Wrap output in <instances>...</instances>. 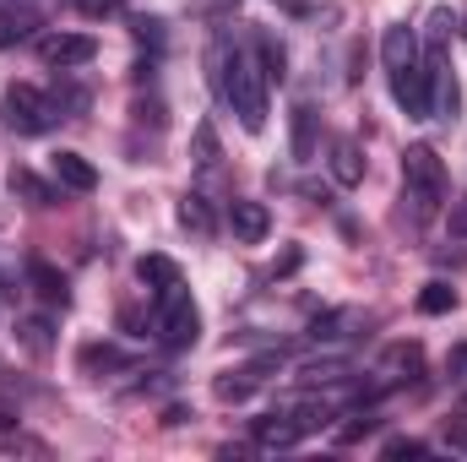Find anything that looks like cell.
<instances>
[{"mask_svg":"<svg viewBox=\"0 0 467 462\" xmlns=\"http://www.w3.org/2000/svg\"><path fill=\"white\" fill-rule=\"evenodd\" d=\"M207 71H213L218 99L239 115V125H244L250 136H261V131H266V77H261L255 55H244V49H234V44H218L213 60H207Z\"/></svg>","mask_w":467,"mask_h":462,"instance_id":"6da1fadb","label":"cell"},{"mask_svg":"<svg viewBox=\"0 0 467 462\" xmlns=\"http://www.w3.org/2000/svg\"><path fill=\"white\" fill-rule=\"evenodd\" d=\"M402 202H408L413 224H430L446 207V163L430 142H413L402 152Z\"/></svg>","mask_w":467,"mask_h":462,"instance_id":"7a4b0ae2","label":"cell"},{"mask_svg":"<svg viewBox=\"0 0 467 462\" xmlns=\"http://www.w3.org/2000/svg\"><path fill=\"white\" fill-rule=\"evenodd\" d=\"M0 110H5V125L16 131V136H44L60 115V104H55V93H38L33 82H11L5 88V99H0Z\"/></svg>","mask_w":467,"mask_h":462,"instance_id":"3957f363","label":"cell"},{"mask_svg":"<svg viewBox=\"0 0 467 462\" xmlns=\"http://www.w3.org/2000/svg\"><path fill=\"white\" fill-rule=\"evenodd\" d=\"M158 343L169 348V353H185V348L202 343V310L185 294V283L169 289V294H158Z\"/></svg>","mask_w":467,"mask_h":462,"instance_id":"277c9868","label":"cell"},{"mask_svg":"<svg viewBox=\"0 0 467 462\" xmlns=\"http://www.w3.org/2000/svg\"><path fill=\"white\" fill-rule=\"evenodd\" d=\"M99 55V38L93 33H44L38 38V60L55 66V71H77Z\"/></svg>","mask_w":467,"mask_h":462,"instance_id":"5b68a950","label":"cell"},{"mask_svg":"<svg viewBox=\"0 0 467 462\" xmlns=\"http://www.w3.org/2000/svg\"><path fill=\"white\" fill-rule=\"evenodd\" d=\"M391 99L408 120H430V71H424V60L413 71H391Z\"/></svg>","mask_w":467,"mask_h":462,"instance_id":"8992f818","label":"cell"},{"mask_svg":"<svg viewBox=\"0 0 467 462\" xmlns=\"http://www.w3.org/2000/svg\"><path fill=\"white\" fill-rule=\"evenodd\" d=\"M380 60H386V77H391V71H413V66L424 60L419 33H413L408 22H391V27L380 33Z\"/></svg>","mask_w":467,"mask_h":462,"instance_id":"52a82bcc","label":"cell"},{"mask_svg":"<svg viewBox=\"0 0 467 462\" xmlns=\"http://www.w3.org/2000/svg\"><path fill=\"white\" fill-rule=\"evenodd\" d=\"M49 169H55V180H60L66 191H77V196H93V191H99V169H93L82 152H71V147H60V152L49 158Z\"/></svg>","mask_w":467,"mask_h":462,"instance_id":"ba28073f","label":"cell"},{"mask_svg":"<svg viewBox=\"0 0 467 462\" xmlns=\"http://www.w3.org/2000/svg\"><path fill=\"white\" fill-rule=\"evenodd\" d=\"M321 131V115L310 110V104H294V115H288V152H294V163H316V136Z\"/></svg>","mask_w":467,"mask_h":462,"instance_id":"9c48e42d","label":"cell"},{"mask_svg":"<svg viewBox=\"0 0 467 462\" xmlns=\"http://www.w3.org/2000/svg\"><path fill=\"white\" fill-rule=\"evenodd\" d=\"M229 229L239 245H261L272 234V213L261 202H229Z\"/></svg>","mask_w":467,"mask_h":462,"instance_id":"30bf717a","label":"cell"},{"mask_svg":"<svg viewBox=\"0 0 467 462\" xmlns=\"http://www.w3.org/2000/svg\"><path fill=\"white\" fill-rule=\"evenodd\" d=\"M327 163H332V180H337L343 191L364 185V147H358L353 136H337V142H332V158H327Z\"/></svg>","mask_w":467,"mask_h":462,"instance_id":"8fae6325","label":"cell"},{"mask_svg":"<svg viewBox=\"0 0 467 462\" xmlns=\"http://www.w3.org/2000/svg\"><path fill=\"white\" fill-rule=\"evenodd\" d=\"M299 441H305V430H299L294 414H266V419H255V446L283 452V446H299Z\"/></svg>","mask_w":467,"mask_h":462,"instance_id":"7c38bea8","label":"cell"},{"mask_svg":"<svg viewBox=\"0 0 467 462\" xmlns=\"http://www.w3.org/2000/svg\"><path fill=\"white\" fill-rule=\"evenodd\" d=\"M255 66H261V77H266V88L288 77V49H283V38H277L272 27H261V33H255Z\"/></svg>","mask_w":467,"mask_h":462,"instance_id":"4fadbf2b","label":"cell"},{"mask_svg":"<svg viewBox=\"0 0 467 462\" xmlns=\"http://www.w3.org/2000/svg\"><path fill=\"white\" fill-rule=\"evenodd\" d=\"M419 359H424V353H419V343H391V348H386V359H380V370H375V375H380V386L408 381V375L419 370Z\"/></svg>","mask_w":467,"mask_h":462,"instance_id":"5bb4252c","label":"cell"},{"mask_svg":"<svg viewBox=\"0 0 467 462\" xmlns=\"http://www.w3.org/2000/svg\"><path fill=\"white\" fill-rule=\"evenodd\" d=\"M180 224L196 234V239H213V234H218V218H213V207H207L202 191H185V196H180Z\"/></svg>","mask_w":467,"mask_h":462,"instance_id":"9a60e30c","label":"cell"},{"mask_svg":"<svg viewBox=\"0 0 467 462\" xmlns=\"http://www.w3.org/2000/svg\"><path fill=\"white\" fill-rule=\"evenodd\" d=\"M27 278H33V289H38V299H44V305H55V310H66V305H71V289H66V278H60L49 261H33V267H27Z\"/></svg>","mask_w":467,"mask_h":462,"instance_id":"2e32d148","label":"cell"},{"mask_svg":"<svg viewBox=\"0 0 467 462\" xmlns=\"http://www.w3.org/2000/svg\"><path fill=\"white\" fill-rule=\"evenodd\" d=\"M136 278H141L152 294H169V289H180V267H174L169 256H141V261H136Z\"/></svg>","mask_w":467,"mask_h":462,"instance_id":"e0dca14e","label":"cell"},{"mask_svg":"<svg viewBox=\"0 0 467 462\" xmlns=\"http://www.w3.org/2000/svg\"><path fill=\"white\" fill-rule=\"evenodd\" d=\"M11 191H16L27 207H55V185H44L33 169H11Z\"/></svg>","mask_w":467,"mask_h":462,"instance_id":"ac0fdd59","label":"cell"},{"mask_svg":"<svg viewBox=\"0 0 467 462\" xmlns=\"http://www.w3.org/2000/svg\"><path fill=\"white\" fill-rule=\"evenodd\" d=\"M255 386H261V375H255L250 364H244V370H229V375H218V381H213L218 403H244V397H250Z\"/></svg>","mask_w":467,"mask_h":462,"instance_id":"d6986e66","label":"cell"},{"mask_svg":"<svg viewBox=\"0 0 467 462\" xmlns=\"http://www.w3.org/2000/svg\"><path fill=\"white\" fill-rule=\"evenodd\" d=\"M77 364H82V375H104V370H125V353L115 343H88L77 353Z\"/></svg>","mask_w":467,"mask_h":462,"instance_id":"ffe728a7","label":"cell"},{"mask_svg":"<svg viewBox=\"0 0 467 462\" xmlns=\"http://www.w3.org/2000/svg\"><path fill=\"white\" fill-rule=\"evenodd\" d=\"M419 310H424V316H451V310H457V289L441 283V278L424 283V289H419Z\"/></svg>","mask_w":467,"mask_h":462,"instance_id":"44dd1931","label":"cell"},{"mask_svg":"<svg viewBox=\"0 0 467 462\" xmlns=\"http://www.w3.org/2000/svg\"><path fill=\"white\" fill-rule=\"evenodd\" d=\"M33 27H38V22H33L27 11H16V5H0V49H5V44H16V38H27Z\"/></svg>","mask_w":467,"mask_h":462,"instance_id":"7402d4cb","label":"cell"},{"mask_svg":"<svg viewBox=\"0 0 467 462\" xmlns=\"http://www.w3.org/2000/svg\"><path fill=\"white\" fill-rule=\"evenodd\" d=\"M299 375H305L310 386H327V381H343V375H348V359H316V364H305Z\"/></svg>","mask_w":467,"mask_h":462,"instance_id":"603a6c76","label":"cell"},{"mask_svg":"<svg viewBox=\"0 0 467 462\" xmlns=\"http://www.w3.org/2000/svg\"><path fill=\"white\" fill-rule=\"evenodd\" d=\"M288 414L299 419V430H305V436H316V430H327V425L337 419V414H332L327 403H305V408H288Z\"/></svg>","mask_w":467,"mask_h":462,"instance_id":"cb8c5ba5","label":"cell"},{"mask_svg":"<svg viewBox=\"0 0 467 462\" xmlns=\"http://www.w3.org/2000/svg\"><path fill=\"white\" fill-rule=\"evenodd\" d=\"M196 163H202V169H213V163H218V131H213V120H202V125H196Z\"/></svg>","mask_w":467,"mask_h":462,"instance_id":"d4e9b609","label":"cell"},{"mask_svg":"<svg viewBox=\"0 0 467 462\" xmlns=\"http://www.w3.org/2000/svg\"><path fill=\"white\" fill-rule=\"evenodd\" d=\"M130 33H136L141 44H152V49L163 44V22H158V16H136V22H130Z\"/></svg>","mask_w":467,"mask_h":462,"instance_id":"484cf974","label":"cell"},{"mask_svg":"<svg viewBox=\"0 0 467 462\" xmlns=\"http://www.w3.org/2000/svg\"><path fill=\"white\" fill-rule=\"evenodd\" d=\"M424 452H430V446H424V441H408V436H397V441L380 446V457H424Z\"/></svg>","mask_w":467,"mask_h":462,"instance_id":"4316f807","label":"cell"},{"mask_svg":"<svg viewBox=\"0 0 467 462\" xmlns=\"http://www.w3.org/2000/svg\"><path fill=\"white\" fill-rule=\"evenodd\" d=\"M22 338H27V348H33V353H44V348H49V338H44V321H27V327H22Z\"/></svg>","mask_w":467,"mask_h":462,"instance_id":"83f0119b","label":"cell"},{"mask_svg":"<svg viewBox=\"0 0 467 462\" xmlns=\"http://www.w3.org/2000/svg\"><path fill=\"white\" fill-rule=\"evenodd\" d=\"M77 5H82L88 16H115L119 11V0H77Z\"/></svg>","mask_w":467,"mask_h":462,"instance_id":"f1b7e54d","label":"cell"},{"mask_svg":"<svg viewBox=\"0 0 467 462\" xmlns=\"http://www.w3.org/2000/svg\"><path fill=\"white\" fill-rule=\"evenodd\" d=\"M451 234H462V239H467V202L451 207Z\"/></svg>","mask_w":467,"mask_h":462,"instance_id":"f546056e","label":"cell"},{"mask_svg":"<svg viewBox=\"0 0 467 462\" xmlns=\"http://www.w3.org/2000/svg\"><path fill=\"white\" fill-rule=\"evenodd\" d=\"M213 5H234V0H213Z\"/></svg>","mask_w":467,"mask_h":462,"instance_id":"4dcf8cb0","label":"cell"},{"mask_svg":"<svg viewBox=\"0 0 467 462\" xmlns=\"http://www.w3.org/2000/svg\"><path fill=\"white\" fill-rule=\"evenodd\" d=\"M0 5H16V0H0Z\"/></svg>","mask_w":467,"mask_h":462,"instance_id":"1f68e13d","label":"cell"}]
</instances>
